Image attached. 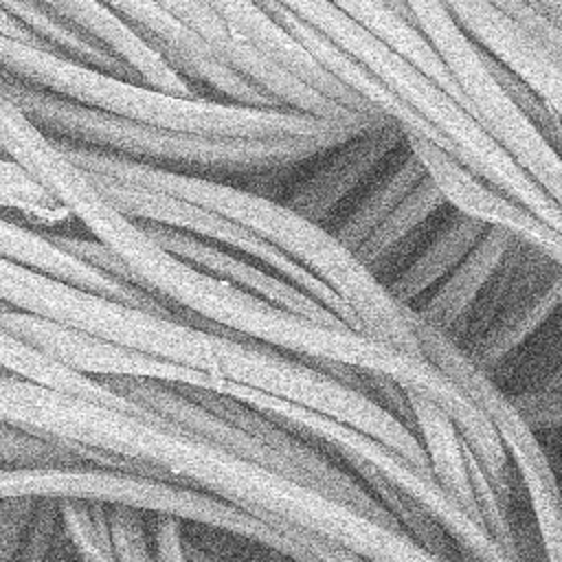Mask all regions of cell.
<instances>
[{
	"instance_id": "16",
	"label": "cell",
	"mask_w": 562,
	"mask_h": 562,
	"mask_svg": "<svg viewBox=\"0 0 562 562\" xmlns=\"http://www.w3.org/2000/svg\"><path fill=\"white\" fill-rule=\"evenodd\" d=\"M140 224L167 250L209 270L211 274L237 285L239 290H244L261 301H268L285 312L299 314L303 318H310V321H316L323 325L349 327L336 314H331L323 303H318L307 292L296 288L292 281H288L285 277L277 274L268 266H263L246 255L209 244L200 237H193L189 233H182V231H176L169 226H160V224H151V222H140Z\"/></svg>"
},
{
	"instance_id": "8",
	"label": "cell",
	"mask_w": 562,
	"mask_h": 562,
	"mask_svg": "<svg viewBox=\"0 0 562 562\" xmlns=\"http://www.w3.org/2000/svg\"><path fill=\"white\" fill-rule=\"evenodd\" d=\"M413 312V310H411ZM422 356L432 362L496 428L514 474L512 514L520 501L529 514L538 562H562V483L531 428L509 397L481 371L454 340L413 312Z\"/></svg>"
},
{
	"instance_id": "3",
	"label": "cell",
	"mask_w": 562,
	"mask_h": 562,
	"mask_svg": "<svg viewBox=\"0 0 562 562\" xmlns=\"http://www.w3.org/2000/svg\"><path fill=\"white\" fill-rule=\"evenodd\" d=\"M59 147L88 173L156 189L237 222L336 292L351 310L360 334L424 358L413 329L411 307L402 305L327 226L312 222L285 202L226 180L169 173L66 143H59Z\"/></svg>"
},
{
	"instance_id": "10",
	"label": "cell",
	"mask_w": 562,
	"mask_h": 562,
	"mask_svg": "<svg viewBox=\"0 0 562 562\" xmlns=\"http://www.w3.org/2000/svg\"><path fill=\"white\" fill-rule=\"evenodd\" d=\"M562 305V261L514 239L494 277L448 336L487 375Z\"/></svg>"
},
{
	"instance_id": "14",
	"label": "cell",
	"mask_w": 562,
	"mask_h": 562,
	"mask_svg": "<svg viewBox=\"0 0 562 562\" xmlns=\"http://www.w3.org/2000/svg\"><path fill=\"white\" fill-rule=\"evenodd\" d=\"M408 147L415 151L426 173L454 211L483 222L485 226H498L514 237L544 250L553 259L562 261V233L544 224L522 204L514 202L498 189L490 187L483 178L470 171L457 156L435 140L404 132Z\"/></svg>"
},
{
	"instance_id": "36",
	"label": "cell",
	"mask_w": 562,
	"mask_h": 562,
	"mask_svg": "<svg viewBox=\"0 0 562 562\" xmlns=\"http://www.w3.org/2000/svg\"><path fill=\"white\" fill-rule=\"evenodd\" d=\"M4 463H7V461H0V465H4Z\"/></svg>"
},
{
	"instance_id": "37",
	"label": "cell",
	"mask_w": 562,
	"mask_h": 562,
	"mask_svg": "<svg viewBox=\"0 0 562 562\" xmlns=\"http://www.w3.org/2000/svg\"><path fill=\"white\" fill-rule=\"evenodd\" d=\"M0 154H2V151H0ZM2 156H4V154H2Z\"/></svg>"
},
{
	"instance_id": "7",
	"label": "cell",
	"mask_w": 562,
	"mask_h": 562,
	"mask_svg": "<svg viewBox=\"0 0 562 562\" xmlns=\"http://www.w3.org/2000/svg\"><path fill=\"white\" fill-rule=\"evenodd\" d=\"M97 380L105 382L156 424L193 435L345 503L373 520L397 527L393 516L347 470L239 397L206 386H182L145 378Z\"/></svg>"
},
{
	"instance_id": "29",
	"label": "cell",
	"mask_w": 562,
	"mask_h": 562,
	"mask_svg": "<svg viewBox=\"0 0 562 562\" xmlns=\"http://www.w3.org/2000/svg\"><path fill=\"white\" fill-rule=\"evenodd\" d=\"M59 529V501H37L15 562H46Z\"/></svg>"
},
{
	"instance_id": "21",
	"label": "cell",
	"mask_w": 562,
	"mask_h": 562,
	"mask_svg": "<svg viewBox=\"0 0 562 562\" xmlns=\"http://www.w3.org/2000/svg\"><path fill=\"white\" fill-rule=\"evenodd\" d=\"M448 209V202L426 178L389 213V217L358 246V259L386 283L417 248L430 224Z\"/></svg>"
},
{
	"instance_id": "13",
	"label": "cell",
	"mask_w": 562,
	"mask_h": 562,
	"mask_svg": "<svg viewBox=\"0 0 562 562\" xmlns=\"http://www.w3.org/2000/svg\"><path fill=\"white\" fill-rule=\"evenodd\" d=\"M404 140V127L389 119L329 147L292 184L283 202L312 222L329 226Z\"/></svg>"
},
{
	"instance_id": "39",
	"label": "cell",
	"mask_w": 562,
	"mask_h": 562,
	"mask_svg": "<svg viewBox=\"0 0 562 562\" xmlns=\"http://www.w3.org/2000/svg\"><path fill=\"white\" fill-rule=\"evenodd\" d=\"M0 505H2V503H0Z\"/></svg>"
},
{
	"instance_id": "33",
	"label": "cell",
	"mask_w": 562,
	"mask_h": 562,
	"mask_svg": "<svg viewBox=\"0 0 562 562\" xmlns=\"http://www.w3.org/2000/svg\"><path fill=\"white\" fill-rule=\"evenodd\" d=\"M46 562H81V555H79L77 547L70 542V538L66 536L61 525L57 529V536L53 540V547L48 551Z\"/></svg>"
},
{
	"instance_id": "9",
	"label": "cell",
	"mask_w": 562,
	"mask_h": 562,
	"mask_svg": "<svg viewBox=\"0 0 562 562\" xmlns=\"http://www.w3.org/2000/svg\"><path fill=\"white\" fill-rule=\"evenodd\" d=\"M404 4L463 94L465 110L562 209V158L501 83L487 50L459 24L446 0H404Z\"/></svg>"
},
{
	"instance_id": "31",
	"label": "cell",
	"mask_w": 562,
	"mask_h": 562,
	"mask_svg": "<svg viewBox=\"0 0 562 562\" xmlns=\"http://www.w3.org/2000/svg\"><path fill=\"white\" fill-rule=\"evenodd\" d=\"M37 501L13 498L0 505V562H15Z\"/></svg>"
},
{
	"instance_id": "11",
	"label": "cell",
	"mask_w": 562,
	"mask_h": 562,
	"mask_svg": "<svg viewBox=\"0 0 562 562\" xmlns=\"http://www.w3.org/2000/svg\"><path fill=\"white\" fill-rule=\"evenodd\" d=\"M90 176H92L94 184L99 187V191L114 206H119L125 215H130L138 222H151V224H160V226H169V228L189 233L209 244L228 248L233 252H239V255H246V257L259 261V263L268 266L270 270H274L277 274L292 281L296 288H301L312 299L323 303L345 325H349L351 329L358 331L351 310L345 305V301L336 292H331L323 281H318L303 266H299L288 255H283L274 246L266 244L261 237H257L248 228L239 226L237 222H233L211 209H204L200 204H193L189 200H182V198H176V195H169V193H162L156 189H147L140 184H132V182H123V180L105 178V176H94V173H90Z\"/></svg>"
},
{
	"instance_id": "38",
	"label": "cell",
	"mask_w": 562,
	"mask_h": 562,
	"mask_svg": "<svg viewBox=\"0 0 562 562\" xmlns=\"http://www.w3.org/2000/svg\"><path fill=\"white\" fill-rule=\"evenodd\" d=\"M558 20H560V18H558Z\"/></svg>"
},
{
	"instance_id": "12",
	"label": "cell",
	"mask_w": 562,
	"mask_h": 562,
	"mask_svg": "<svg viewBox=\"0 0 562 562\" xmlns=\"http://www.w3.org/2000/svg\"><path fill=\"white\" fill-rule=\"evenodd\" d=\"M0 329L88 378H145L182 386H213V380L195 369L132 351L31 312L0 310Z\"/></svg>"
},
{
	"instance_id": "27",
	"label": "cell",
	"mask_w": 562,
	"mask_h": 562,
	"mask_svg": "<svg viewBox=\"0 0 562 562\" xmlns=\"http://www.w3.org/2000/svg\"><path fill=\"white\" fill-rule=\"evenodd\" d=\"M59 525L77 549H99L112 558L108 503L59 501Z\"/></svg>"
},
{
	"instance_id": "34",
	"label": "cell",
	"mask_w": 562,
	"mask_h": 562,
	"mask_svg": "<svg viewBox=\"0 0 562 562\" xmlns=\"http://www.w3.org/2000/svg\"><path fill=\"white\" fill-rule=\"evenodd\" d=\"M0 33L7 35V37H13V40H20V42H26V44L37 46V42L31 37V33H29L24 26H20V24H18L9 13H4L2 9H0Z\"/></svg>"
},
{
	"instance_id": "25",
	"label": "cell",
	"mask_w": 562,
	"mask_h": 562,
	"mask_svg": "<svg viewBox=\"0 0 562 562\" xmlns=\"http://www.w3.org/2000/svg\"><path fill=\"white\" fill-rule=\"evenodd\" d=\"M0 373L20 375L24 380L77 395V397H94L97 382L88 375H81L48 356L40 353L31 345L0 329Z\"/></svg>"
},
{
	"instance_id": "15",
	"label": "cell",
	"mask_w": 562,
	"mask_h": 562,
	"mask_svg": "<svg viewBox=\"0 0 562 562\" xmlns=\"http://www.w3.org/2000/svg\"><path fill=\"white\" fill-rule=\"evenodd\" d=\"M299 20L331 40L415 114H430L441 101V88L404 55L349 18L331 0H277Z\"/></svg>"
},
{
	"instance_id": "20",
	"label": "cell",
	"mask_w": 562,
	"mask_h": 562,
	"mask_svg": "<svg viewBox=\"0 0 562 562\" xmlns=\"http://www.w3.org/2000/svg\"><path fill=\"white\" fill-rule=\"evenodd\" d=\"M424 178V165L404 140L327 228L356 252Z\"/></svg>"
},
{
	"instance_id": "1",
	"label": "cell",
	"mask_w": 562,
	"mask_h": 562,
	"mask_svg": "<svg viewBox=\"0 0 562 562\" xmlns=\"http://www.w3.org/2000/svg\"><path fill=\"white\" fill-rule=\"evenodd\" d=\"M0 419L88 463L211 494L292 538L310 533L367 562H439L406 531L307 485L171 426L20 375L0 373Z\"/></svg>"
},
{
	"instance_id": "24",
	"label": "cell",
	"mask_w": 562,
	"mask_h": 562,
	"mask_svg": "<svg viewBox=\"0 0 562 562\" xmlns=\"http://www.w3.org/2000/svg\"><path fill=\"white\" fill-rule=\"evenodd\" d=\"M0 211L18 213L31 226L53 231L77 222L61 200H57L31 171L0 154Z\"/></svg>"
},
{
	"instance_id": "19",
	"label": "cell",
	"mask_w": 562,
	"mask_h": 562,
	"mask_svg": "<svg viewBox=\"0 0 562 562\" xmlns=\"http://www.w3.org/2000/svg\"><path fill=\"white\" fill-rule=\"evenodd\" d=\"M514 239L509 231L487 226L472 250L435 288L419 296L411 310L446 334L452 331L494 277Z\"/></svg>"
},
{
	"instance_id": "2",
	"label": "cell",
	"mask_w": 562,
	"mask_h": 562,
	"mask_svg": "<svg viewBox=\"0 0 562 562\" xmlns=\"http://www.w3.org/2000/svg\"><path fill=\"white\" fill-rule=\"evenodd\" d=\"M0 301L132 351L195 369L211 378L213 386L244 384L296 402L375 437L411 465L430 472L422 443L404 424L310 360L114 301L4 257H0Z\"/></svg>"
},
{
	"instance_id": "6",
	"label": "cell",
	"mask_w": 562,
	"mask_h": 562,
	"mask_svg": "<svg viewBox=\"0 0 562 562\" xmlns=\"http://www.w3.org/2000/svg\"><path fill=\"white\" fill-rule=\"evenodd\" d=\"M0 88L57 143L86 147L180 176L211 180L270 178L294 171L316 160L329 147L347 140V136L336 134L279 138L202 134L99 114L4 79H0Z\"/></svg>"
},
{
	"instance_id": "26",
	"label": "cell",
	"mask_w": 562,
	"mask_h": 562,
	"mask_svg": "<svg viewBox=\"0 0 562 562\" xmlns=\"http://www.w3.org/2000/svg\"><path fill=\"white\" fill-rule=\"evenodd\" d=\"M108 525L114 562H156L149 512L112 503L108 505Z\"/></svg>"
},
{
	"instance_id": "23",
	"label": "cell",
	"mask_w": 562,
	"mask_h": 562,
	"mask_svg": "<svg viewBox=\"0 0 562 562\" xmlns=\"http://www.w3.org/2000/svg\"><path fill=\"white\" fill-rule=\"evenodd\" d=\"M0 9L9 13L20 26H24L40 48L97 66L101 70L134 77V72L121 59H116L114 55L105 53L103 48L94 46L92 42L75 33L37 0H0Z\"/></svg>"
},
{
	"instance_id": "5",
	"label": "cell",
	"mask_w": 562,
	"mask_h": 562,
	"mask_svg": "<svg viewBox=\"0 0 562 562\" xmlns=\"http://www.w3.org/2000/svg\"><path fill=\"white\" fill-rule=\"evenodd\" d=\"M255 406L347 470L413 540L446 562H516L439 481L375 437L329 415L244 384L213 386Z\"/></svg>"
},
{
	"instance_id": "30",
	"label": "cell",
	"mask_w": 562,
	"mask_h": 562,
	"mask_svg": "<svg viewBox=\"0 0 562 562\" xmlns=\"http://www.w3.org/2000/svg\"><path fill=\"white\" fill-rule=\"evenodd\" d=\"M525 26L538 42H542L562 61V20L544 13L529 0H490Z\"/></svg>"
},
{
	"instance_id": "32",
	"label": "cell",
	"mask_w": 562,
	"mask_h": 562,
	"mask_svg": "<svg viewBox=\"0 0 562 562\" xmlns=\"http://www.w3.org/2000/svg\"><path fill=\"white\" fill-rule=\"evenodd\" d=\"M156 562H189L184 520L171 514H151Z\"/></svg>"
},
{
	"instance_id": "18",
	"label": "cell",
	"mask_w": 562,
	"mask_h": 562,
	"mask_svg": "<svg viewBox=\"0 0 562 562\" xmlns=\"http://www.w3.org/2000/svg\"><path fill=\"white\" fill-rule=\"evenodd\" d=\"M485 224L448 206L384 288L406 307L435 288L481 239Z\"/></svg>"
},
{
	"instance_id": "28",
	"label": "cell",
	"mask_w": 562,
	"mask_h": 562,
	"mask_svg": "<svg viewBox=\"0 0 562 562\" xmlns=\"http://www.w3.org/2000/svg\"><path fill=\"white\" fill-rule=\"evenodd\" d=\"M0 461L7 463H86L66 446L40 439L0 419Z\"/></svg>"
},
{
	"instance_id": "35",
	"label": "cell",
	"mask_w": 562,
	"mask_h": 562,
	"mask_svg": "<svg viewBox=\"0 0 562 562\" xmlns=\"http://www.w3.org/2000/svg\"><path fill=\"white\" fill-rule=\"evenodd\" d=\"M81 555V562H114L110 555L101 553L99 549H77Z\"/></svg>"
},
{
	"instance_id": "17",
	"label": "cell",
	"mask_w": 562,
	"mask_h": 562,
	"mask_svg": "<svg viewBox=\"0 0 562 562\" xmlns=\"http://www.w3.org/2000/svg\"><path fill=\"white\" fill-rule=\"evenodd\" d=\"M231 31V35L248 50L266 55L296 79L325 94L327 99L367 114H384L369 101L338 83L327 75L270 15L252 0H202Z\"/></svg>"
},
{
	"instance_id": "4",
	"label": "cell",
	"mask_w": 562,
	"mask_h": 562,
	"mask_svg": "<svg viewBox=\"0 0 562 562\" xmlns=\"http://www.w3.org/2000/svg\"><path fill=\"white\" fill-rule=\"evenodd\" d=\"M0 79L22 83L99 114L220 136H353L389 121L384 114L327 119L290 108H261L200 94H173L134 77L57 55L0 33Z\"/></svg>"
},
{
	"instance_id": "22",
	"label": "cell",
	"mask_w": 562,
	"mask_h": 562,
	"mask_svg": "<svg viewBox=\"0 0 562 562\" xmlns=\"http://www.w3.org/2000/svg\"><path fill=\"white\" fill-rule=\"evenodd\" d=\"M338 9H342L349 18L360 22L400 55H404L411 64H415L422 72H426L432 81H437L450 97H454L463 108V94L454 86L450 72L441 64L439 55L432 50L422 31L413 24V18L404 4V0H331Z\"/></svg>"
}]
</instances>
